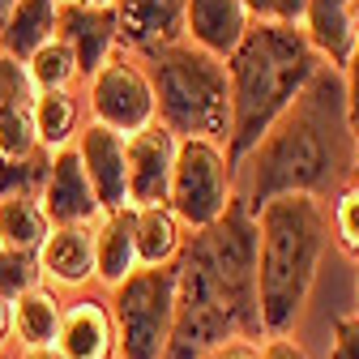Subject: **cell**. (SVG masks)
Segmentation results:
<instances>
[{"label": "cell", "mask_w": 359, "mask_h": 359, "mask_svg": "<svg viewBox=\"0 0 359 359\" xmlns=\"http://www.w3.org/2000/svg\"><path fill=\"white\" fill-rule=\"evenodd\" d=\"M90 231H95V278L116 291L133 269H137V248H133V205L103 210Z\"/></svg>", "instance_id": "obj_17"}, {"label": "cell", "mask_w": 359, "mask_h": 359, "mask_svg": "<svg viewBox=\"0 0 359 359\" xmlns=\"http://www.w3.org/2000/svg\"><path fill=\"white\" fill-rule=\"evenodd\" d=\"M330 359H359V312L355 317H338Z\"/></svg>", "instance_id": "obj_30"}, {"label": "cell", "mask_w": 359, "mask_h": 359, "mask_svg": "<svg viewBox=\"0 0 359 359\" xmlns=\"http://www.w3.org/2000/svg\"><path fill=\"white\" fill-rule=\"evenodd\" d=\"M95 227V222H90ZM90 227H52L34 252L39 274L56 287H81L95 278V231Z\"/></svg>", "instance_id": "obj_15"}, {"label": "cell", "mask_w": 359, "mask_h": 359, "mask_svg": "<svg viewBox=\"0 0 359 359\" xmlns=\"http://www.w3.org/2000/svg\"><path fill=\"white\" fill-rule=\"evenodd\" d=\"M120 52L150 56L184 39V0H116Z\"/></svg>", "instance_id": "obj_12"}, {"label": "cell", "mask_w": 359, "mask_h": 359, "mask_svg": "<svg viewBox=\"0 0 359 359\" xmlns=\"http://www.w3.org/2000/svg\"><path fill=\"white\" fill-rule=\"evenodd\" d=\"M56 39L69 48L77 77H95L116 52H120V39H116V9L107 5H86V0H60V13H56Z\"/></svg>", "instance_id": "obj_9"}, {"label": "cell", "mask_w": 359, "mask_h": 359, "mask_svg": "<svg viewBox=\"0 0 359 359\" xmlns=\"http://www.w3.org/2000/svg\"><path fill=\"white\" fill-rule=\"evenodd\" d=\"M60 317H65V308L60 299L48 291V287H34L26 295H18L9 304V330L18 334V342L26 351H39V346H56L60 338Z\"/></svg>", "instance_id": "obj_21"}, {"label": "cell", "mask_w": 359, "mask_h": 359, "mask_svg": "<svg viewBox=\"0 0 359 359\" xmlns=\"http://www.w3.org/2000/svg\"><path fill=\"white\" fill-rule=\"evenodd\" d=\"M205 359H261V346H257L252 338H231V342L214 346Z\"/></svg>", "instance_id": "obj_33"}, {"label": "cell", "mask_w": 359, "mask_h": 359, "mask_svg": "<svg viewBox=\"0 0 359 359\" xmlns=\"http://www.w3.org/2000/svg\"><path fill=\"white\" fill-rule=\"evenodd\" d=\"M111 325L124 359H163L175 317V261L133 269L111 291Z\"/></svg>", "instance_id": "obj_6"}, {"label": "cell", "mask_w": 359, "mask_h": 359, "mask_svg": "<svg viewBox=\"0 0 359 359\" xmlns=\"http://www.w3.org/2000/svg\"><path fill=\"white\" fill-rule=\"evenodd\" d=\"M257 346H261V359H308L304 346L287 334H265V342H257Z\"/></svg>", "instance_id": "obj_32"}, {"label": "cell", "mask_w": 359, "mask_h": 359, "mask_svg": "<svg viewBox=\"0 0 359 359\" xmlns=\"http://www.w3.org/2000/svg\"><path fill=\"white\" fill-rule=\"evenodd\" d=\"M346 9H351V26H355V34H359V0H346Z\"/></svg>", "instance_id": "obj_38"}, {"label": "cell", "mask_w": 359, "mask_h": 359, "mask_svg": "<svg viewBox=\"0 0 359 359\" xmlns=\"http://www.w3.org/2000/svg\"><path fill=\"white\" fill-rule=\"evenodd\" d=\"M175 137L154 120L150 128L124 137V171H128V205H167V184L175 167Z\"/></svg>", "instance_id": "obj_11"}, {"label": "cell", "mask_w": 359, "mask_h": 359, "mask_svg": "<svg viewBox=\"0 0 359 359\" xmlns=\"http://www.w3.org/2000/svg\"><path fill=\"white\" fill-rule=\"evenodd\" d=\"M9 334H13L9 330V299H0V346L9 342Z\"/></svg>", "instance_id": "obj_34"}, {"label": "cell", "mask_w": 359, "mask_h": 359, "mask_svg": "<svg viewBox=\"0 0 359 359\" xmlns=\"http://www.w3.org/2000/svg\"><path fill=\"white\" fill-rule=\"evenodd\" d=\"M30 103H34V86H30L26 65H18L13 56L0 52V124L13 116H26Z\"/></svg>", "instance_id": "obj_27"}, {"label": "cell", "mask_w": 359, "mask_h": 359, "mask_svg": "<svg viewBox=\"0 0 359 359\" xmlns=\"http://www.w3.org/2000/svg\"><path fill=\"white\" fill-rule=\"evenodd\" d=\"M60 359H111L116 351V325L103 299H77L60 317V338H56Z\"/></svg>", "instance_id": "obj_16"}, {"label": "cell", "mask_w": 359, "mask_h": 359, "mask_svg": "<svg viewBox=\"0 0 359 359\" xmlns=\"http://www.w3.org/2000/svg\"><path fill=\"white\" fill-rule=\"evenodd\" d=\"M133 248H137V269L171 265L184 248L175 214L167 205H137L133 210Z\"/></svg>", "instance_id": "obj_20"}, {"label": "cell", "mask_w": 359, "mask_h": 359, "mask_svg": "<svg viewBox=\"0 0 359 359\" xmlns=\"http://www.w3.org/2000/svg\"><path fill=\"white\" fill-rule=\"evenodd\" d=\"M48 167H52V150H43V146L34 154H26V158L0 163V197H34L39 201Z\"/></svg>", "instance_id": "obj_25"}, {"label": "cell", "mask_w": 359, "mask_h": 359, "mask_svg": "<svg viewBox=\"0 0 359 359\" xmlns=\"http://www.w3.org/2000/svg\"><path fill=\"white\" fill-rule=\"evenodd\" d=\"M257 308L261 334H287L317 283L330 240L325 205L308 193L269 197L257 214Z\"/></svg>", "instance_id": "obj_3"}, {"label": "cell", "mask_w": 359, "mask_h": 359, "mask_svg": "<svg viewBox=\"0 0 359 359\" xmlns=\"http://www.w3.org/2000/svg\"><path fill=\"white\" fill-rule=\"evenodd\" d=\"M342 86H346V124H351V137L359 146V43H355V52L342 69Z\"/></svg>", "instance_id": "obj_29"}, {"label": "cell", "mask_w": 359, "mask_h": 359, "mask_svg": "<svg viewBox=\"0 0 359 359\" xmlns=\"http://www.w3.org/2000/svg\"><path fill=\"white\" fill-rule=\"evenodd\" d=\"M43 287V274H39V261L34 252H18V248H5L0 244V299H18L26 291Z\"/></svg>", "instance_id": "obj_28"}, {"label": "cell", "mask_w": 359, "mask_h": 359, "mask_svg": "<svg viewBox=\"0 0 359 359\" xmlns=\"http://www.w3.org/2000/svg\"><path fill=\"white\" fill-rule=\"evenodd\" d=\"M56 13H60V0H18L9 22L0 26V52L26 65L43 43L56 39Z\"/></svg>", "instance_id": "obj_19"}, {"label": "cell", "mask_w": 359, "mask_h": 359, "mask_svg": "<svg viewBox=\"0 0 359 359\" xmlns=\"http://www.w3.org/2000/svg\"><path fill=\"white\" fill-rule=\"evenodd\" d=\"M26 359H60L56 346H39V351H26Z\"/></svg>", "instance_id": "obj_36"}, {"label": "cell", "mask_w": 359, "mask_h": 359, "mask_svg": "<svg viewBox=\"0 0 359 359\" xmlns=\"http://www.w3.org/2000/svg\"><path fill=\"white\" fill-rule=\"evenodd\" d=\"M154 86V120L175 142H214L231 137V77L227 60H218L189 39L146 56Z\"/></svg>", "instance_id": "obj_4"}, {"label": "cell", "mask_w": 359, "mask_h": 359, "mask_svg": "<svg viewBox=\"0 0 359 359\" xmlns=\"http://www.w3.org/2000/svg\"><path fill=\"white\" fill-rule=\"evenodd\" d=\"M30 124L43 150H60L69 146L73 128H77V99L69 90H39L30 103Z\"/></svg>", "instance_id": "obj_22"}, {"label": "cell", "mask_w": 359, "mask_h": 359, "mask_svg": "<svg viewBox=\"0 0 359 359\" xmlns=\"http://www.w3.org/2000/svg\"><path fill=\"white\" fill-rule=\"evenodd\" d=\"M193 248V257L210 269L214 287L227 299L231 317L240 325V338H261V308H257V218L244 205V197L236 193L227 214L214 227L193 231V240L184 244Z\"/></svg>", "instance_id": "obj_5"}, {"label": "cell", "mask_w": 359, "mask_h": 359, "mask_svg": "<svg viewBox=\"0 0 359 359\" xmlns=\"http://www.w3.org/2000/svg\"><path fill=\"white\" fill-rule=\"evenodd\" d=\"M39 210L52 227H90L103 214L73 146L52 150V167H48V180H43V193H39Z\"/></svg>", "instance_id": "obj_10"}, {"label": "cell", "mask_w": 359, "mask_h": 359, "mask_svg": "<svg viewBox=\"0 0 359 359\" xmlns=\"http://www.w3.org/2000/svg\"><path fill=\"white\" fill-rule=\"evenodd\" d=\"M244 9H248L252 22H265V0H244Z\"/></svg>", "instance_id": "obj_35"}, {"label": "cell", "mask_w": 359, "mask_h": 359, "mask_svg": "<svg viewBox=\"0 0 359 359\" xmlns=\"http://www.w3.org/2000/svg\"><path fill=\"white\" fill-rule=\"evenodd\" d=\"M86 5H107V9H111V5H116V0H86Z\"/></svg>", "instance_id": "obj_39"}, {"label": "cell", "mask_w": 359, "mask_h": 359, "mask_svg": "<svg viewBox=\"0 0 359 359\" xmlns=\"http://www.w3.org/2000/svg\"><path fill=\"white\" fill-rule=\"evenodd\" d=\"M77 158L86 167V180L99 197V210H124L128 205V171H124V137L90 120L77 133Z\"/></svg>", "instance_id": "obj_13"}, {"label": "cell", "mask_w": 359, "mask_h": 359, "mask_svg": "<svg viewBox=\"0 0 359 359\" xmlns=\"http://www.w3.org/2000/svg\"><path fill=\"white\" fill-rule=\"evenodd\" d=\"M325 60L308 43L304 26H283V22H252L244 43L227 56V77H231V137H227V167L236 171L265 128L274 124L291 99L308 86Z\"/></svg>", "instance_id": "obj_2"}, {"label": "cell", "mask_w": 359, "mask_h": 359, "mask_svg": "<svg viewBox=\"0 0 359 359\" xmlns=\"http://www.w3.org/2000/svg\"><path fill=\"white\" fill-rule=\"evenodd\" d=\"M236 197V171L227 167V154L214 142H180L175 146V167L167 184V210L175 222L193 231H205L227 214Z\"/></svg>", "instance_id": "obj_7"}, {"label": "cell", "mask_w": 359, "mask_h": 359, "mask_svg": "<svg viewBox=\"0 0 359 359\" xmlns=\"http://www.w3.org/2000/svg\"><path fill=\"white\" fill-rule=\"evenodd\" d=\"M304 34L308 43L317 48V56L334 69H346L351 52H355V26H351V9H346V0H308V13H304Z\"/></svg>", "instance_id": "obj_18"}, {"label": "cell", "mask_w": 359, "mask_h": 359, "mask_svg": "<svg viewBox=\"0 0 359 359\" xmlns=\"http://www.w3.org/2000/svg\"><path fill=\"white\" fill-rule=\"evenodd\" d=\"M248 26L252 18L244 0H184V39L218 60H227L240 48Z\"/></svg>", "instance_id": "obj_14"}, {"label": "cell", "mask_w": 359, "mask_h": 359, "mask_svg": "<svg viewBox=\"0 0 359 359\" xmlns=\"http://www.w3.org/2000/svg\"><path fill=\"white\" fill-rule=\"evenodd\" d=\"M26 73H30L34 95H39V90H69L73 77H77V65H73V56H69L65 43L52 39V43H43V48L26 60Z\"/></svg>", "instance_id": "obj_24"}, {"label": "cell", "mask_w": 359, "mask_h": 359, "mask_svg": "<svg viewBox=\"0 0 359 359\" xmlns=\"http://www.w3.org/2000/svg\"><path fill=\"white\" fill-rule=\"evenodd\" d=\"M334 240L346 257H359V158L351 180L334 193Z\"/></svg>", "instance_id": "obj_26"}, {"label": "cell", "mask_w": 359, "mask_h": 359, "mask_svg": "<svg viewBox=\"0 0 359 359\" xmlns=\"http://www.w3.org/2000/svg\"><path fill=\"white\" fill-rule=\"evenodd\" d=\"M90 111H95V124L120 137H133L154 124V86L128 52H116L90 77Z\"/></svg>", "instance_id": "obj_8"}, {"label": "cell", "mask_w": 359, "mask_h": 359, "mask_svg": "<svg viewBox=\"0 0 359 359\" xmlns=\"http://www.w3.org/2000/svg\"><path fill=\"white\" fill-rule=\"evenodd\" d=\"M52 222L43 218L34 197H0V244L18 252H39Z\"/></svg>", "instance_id": "obj_23"}, {"label": "cell", "mask_w": 359, "mask_h": 359, "mask_svg": "<svg viewBox=\"0 0 359 359\" xmlns=\"http://www.w3.org/2000/svg\"><path fill=\"white\" fill-rule=\"evenodd\" d=\"M308 13V0H265V22H283V26H299Z\"/></svg>", "instance_id": "obj_31"}, {"label": "cell", "mask_w": 359, "mask_h": 359, "mask_svg": "<svg viewBox=\"0 0 359 359\" xmlns=\"http://www.w3.org/2000/svg\"><path fill=\"white\" fill-rule=\"evenodd\" d=\"M355 158H359V146L346 124L342 69L321 65L308 77V86L291 99V107L265 128L257 150L244 158L252 171H248V189L240 197L252 214L269 197H283V193H308L325 201L351 180Z\"/></svg>", "instance_id": "obj_1"}, {"label": "cell", "mask_w": 359, "mask_h": 359, "mask_svg": "<svg viewBox=\"0 0 359 359\" xmlns=\"http://www.w3.org/2000/svg\"><path fill=\"white\" fill-rule=\"evenodd\" d=\"M18 9V0H0V26H5L9 22V13Z\"/></svg>", "instance_id": "obj_37"}]
</instances>
